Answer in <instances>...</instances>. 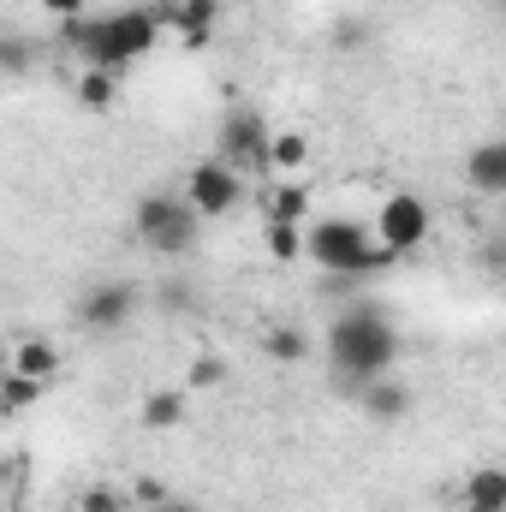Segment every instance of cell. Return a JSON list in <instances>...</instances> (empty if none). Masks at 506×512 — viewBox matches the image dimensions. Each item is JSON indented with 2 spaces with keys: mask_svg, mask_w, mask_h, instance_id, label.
Here are the masks:
<instances>
[{
  "mask_svg": "<svg viewBox=\"0 0 506 512\" xmlns=\"http://www.w3.org/2000/svg\"><path fill=\"white\" fill-rule=\"evenodd\" d=\"M322 352H328V370H334V382L340 387H358L387 376L393 364H399V328L387 322V310L381 304H352V310H340L334 316V328H328V340H322Z\"/></svg>",
  "mask_w": 506,
  "mask_h": 512,
  "instance_id": "cell-1",
  "label": "cell"
},
{
  "mask_svg": "<svg viewBox=\"0 0 506 512\" xmlns=\"http://www.w3.org/2000/svg\"><path fill=\"white\" fill-rule=\"evenodd\" d=\"M60 36L78 48V66H96V72H114L126 78L131 66L161 42V24L149 6H126V12H102V18H66Z\"/></svg>",
  "mask_w": 506,
  "mask_h": 512,
  "instance_id": "cell-2",
  "label": "cell"
},
{
  "mask_svg": "<svg viewBox=\"0 0 506 512\" xmlns=\"http://www.w3.org/2000/svg\"><path fill=\"white\" fill-rule=\"evenodd\" d=\"M304 256L316 262V268H328V274H340V280H364V274H381V268H393L399 256L376 245V233L364 227V221H352V215H316V221H304Z\"/></svg>",
  "mask_w": 506,
  "mask_h": 512,
  "instance_id": "cell-3",
  "label": "cell"
},
{
  "mask_svg": "<svg viewBox=\"0 0 506 512\" xmlns=\"http://www.w3.org/2000/svg\"><path fill=\"white\" fill-rule=\"evenodd\" d=\"M131 233H137L155 256H185V251H197L203 215H197L185 197L149 191V197H137V209H131Z\"/></svg>",
  "mask_w": 506,
  "mask_h": 512,
  "instance_id": "cell-4",
  "label": "cell"
},
{
  "mask_svg": "<svg viewBox=\"0 0 506 512\" xmlns=\"http://www.w3.org/2000/svg\"><path fill=\"white\" fill-rule=\"evenodd\" d=\"M203 221H221V215H233V209H245V173H233L221 155H203V161H191V173H185V191H179Z\"/></svg>",
  "mask_w": 506,
  "mask_h": 512,
  "instance_id": "cell-5",
  "label": "cell"
},
{
  "mask_svg": "<svg viewBox=\"0 0 506 512\" xmlns=\"http://www.w3.org/2000/svg\"><path fill=\"white\" fill-rule=\"evenodd\" d=\"M376 245H387L393 256H417L429 245V233H435V215H429V203L417 197V191H393L387 203L376 209Z\"/></svg>",
  "mask_w": 506,
  "mask_h": 512,
  "instance_id": "cell-6",
  "label": "cell"
},
{
  "mask_svg": "<svg viewBox=\"0 0 506 512\" xmlns=\"http://www.w3.org/2000/svg\"><path fill=\"white\" fill-rule=\"evenodd\" d=\"M262 149H268V120L251 108H233L221 131H215V155L233 167V173H262Z\"/></svg>",
  "mask_w": 506,
  "mask_h": 512,
  "instance_id": "cell-7",
  "label": "cell"
},
{
  "mask_svg": "<svg viewBox=\"0 0 506 512\" xmlns=\"http://www.w3.org/2000/svg\"><path fill=\"white\" fill-rule=\"evenodd\" d=\"M131 310H137V286H131V280H96V286L78 298V322H84L90 334H114V328H126Z\"/></svg>",
  "mask_w": 506,
  "mask_h": 512,
  "instance_id": "cell-8",
  "label": "cell"
},
{
  "mask_svg": "<svg viewBox=\"0 0 506 512\" xmlns=\"http://www.w3.org/2000/svg\"><path fill=\"white\" fill-rule=\"evenodd\" d=\"M465 179H471V191L501 197V191H506V143H501V137H483V143L465 155Z\"/></svg>",
  "mask_w": 506,
  "mask_h": 512,
  "instance_id": "cell-9",
  "label": "cell"
},
{
  "mask_svg": "<svg viewBox=\"0 0 506 512\" xmlns=\"http://www.w3.org/2000/svg\"><path fill=\"white\" fill-rule=\"evenodd\" d=\"M358 405H364V417H376V423H399V417H411V387L376 376V382L358 387Z\"/></svg>",
  "mask_w": 506,
  "mask_h": 512,
  "instance_id": "cell-10",
  "label": "cell"
},
{
  "mask_svg": "<svg viewBox=\"0 0 506 512\" xmlns=\"http://www.w3.org/2000/svg\"><path fill=\"white\" fill-rule=\"evenodd\" d=\"M310 167V137L304 131H268L262 173H304Z\"/></svg>",
  "mask_w": 506,
  "mask_h": 512,
  "instance_id": "cell-11",
  "label": "cell"
},
{
  "mask_svg": "<svg viewBox=\"0 0 506 512\" xmlns=\"http://www.w3.org/2000/svg\"><path fill=\"white\" fill-rule=\"evenodd\" d=\"M310 209H316V191H310V185H298V179H286V185H274V191H268V221H280V227H304V221H310Z\"/></svg>",
  "mask_w": 506,
  "mask_h": 512,
  "instance_id": "cell-12",
  "label": "cell"
},
{
  "mask_svg": "<svg viewBox=\"0 0 506 512\" xmlns=\"http://www.w3.org/2000/svg\"><path fill=\"white\" fill-rule=\"evenodd\" d=\"M465 512H506V471L501 465H477L465 477Z\"/></svg>",
  "mask_w": 506,
  "mask_h": 512,
  "instance_id": "cell-13",
  "label": "cell"
},
{
  "mask_svg": "<svg viewBox=\"0 0 506 512\" xmlns=\"http://www.w3.org/2000/svg\"><path fill=\"white\" fill-rule=\"evenodd\" d=\"M72 96H78V108H90V114H108V108L120 102V78H114V72H96V66H78V78H72Z\"/></svg>",
  "mask_w": 506,
  "mask_h": 512,
  "instance_id": "cell-14",
  "label": "cell"
},
{
  "mask_svg": "<svg viewBox=\"0 0 506 512\" xmlns=\"http://www.w3.org/2000/svg\"><path fill=\"white\" fill-rule=\"evenodd\" d=\"M60 364H66V352H60L54 340H24V346H12V364H6V370H18V376H30V382H48Z\"/></svg>",
  "mask_w": 506,
  "mask_h": 512,
  "instance_id": "cell-15",
  "label": "cell"
},
{
  "mask_svg": "<svg viewBox=\"0 0 506 512\" xmlns=\"http://www.w3.org/2000/svg\"><path fill=\"white\" fill-rule=\"evenodd\" d=\"M262 352H268L274 364H304V358L316 352V340H310L298 322H274V328L262 334Z\"/></svg>",
  "mask_w": 506,
  "mask_h": 512,
  "instance_id": "cell-16",
  "label": "cell"
},
{
  "mask_svg": "<svg viewBox=\"0 0 506 512\" xmlns=\"http://www.w3.org/2000/svg\"><path fill=\"white\" fill-rule=\"evenodd\" d=\"M137 417H143V429H179V423H185V387H155V393H143Z\"/></svg>",
  "mask_w": 506,
  "mask_h": 512,
  "instance_id": "cell-17",
  "label": "cell"
},
{
  "mask_svg": "<svg viewBox=\"0 0 506 512\" xmlns=\"http://www.w3.org/2000/svg\"><path fill=\"white\" fill-rule=\"evenodd\" d=\"M262 251L274 262H298L304 256V227H280V221H262Z\"/></svg>",
  "mask_w": 506,
  "mask_h": 512,
  "instance_id": "cell-18",
  "label": "cell"
},
{
  "mask_svg": "<svg viewBox=\"0 0 506 512\" xmlns=\"http://www.w3.org/2000/svg\"><path fill=\"white\" fill-rule=\"evenodd\" d=\"M42 387L48 382H30V376H18V370H0V405H6V411H30V405L42 399Z\"/></svg>",
  "mask_w": 506,
  "mask_h": 512,
  "instance_id": "cell-19",
  "label": "cell"
},
{
  "mask_svg": "<svg viewBox=\"0 0 506 512\" xmlns=\"http://www.w3.org/2000/svg\"><path fill=\"white\" fill-rule=\"evenodd\" d=\"M78 512H131L126 483H90V489L78 495Z\"/></svg>",
  "mask_w": 506,
  "mask_h": 512,
  "instance_id": "cell-20",
  "label": "cell"
},
{
  "mask_svg": "<svg viewBox=\"0 0 506 512\" xmlns=\"http://www.w3.org/2000/svg\"><path fill=\"white\" fill-rule=\"evenodd\" d=\"M227 382V358L221 352H203V358H191V393H203V387H221Z\"/></svg>",
  "mask_w": 506,
  "mask_h": 512,
  "instance_id": "cell-21",
  "label": "cell"
},
{
  "mask_svg": "<svg viewBox=\"0 0 506 512\" xmlns=\"http://www.w3.org/2000/svg\"><path fill=\"white\" fill-rule=\"evenodd\" d=\"M126 495H131V507H161V501H173L161 477H137V483H126Z\"/></svg>",
  "mask_w": 506,
  "mask_h": 512,
  "instance_id": "cell-22",
  "label": "cell"
},
{
  "mask_svg": "<svg viewBox=\"0 0 506 512\" xmlns=\"http://www.w3.org/2000/svg\"><path fill=\"white\" fill-rule=\"evenodd\" d=\"M36 6H42L48 18H60V24H66V18H84V0H36Z\"/></svg>",
  "mask_w": 506,
  "mask_h": 512,
  "instance_id": "cell-23",
  "label": "cell"
},
{
  "mask_svg": "<svg viewBox=\"0 0 506 512\" xmlns=\"http://www.w3.org/2000/svg\"><path fill=\"white\" fill-rule=\"evenodd\" d=\"M334 42H340V48H364V42H370V30H364V24H340V30H334Z\"/></svg>",
  "mask_w": 506,
  "mask_h": 512,
  "instance_id": "cell-24",
  "label": "cell"
},
{
  "mask_svg": "<svg viewBox=\"0 0 506 512\" xmlns=\"http://www.w3.org/2000/svg\"><path fill=\"white\" fill-rule=\"evenodd\" d=\"M143 512H191L185 501H161V507H143Z\"/></svg>",
  "mask_w": 506,
  "mask_h": 512,
  "instance_id": "cell-25",
  "label": "cell"
},
{
  "mask_svg": "<svg viewBox=\"0 0 506 512\" xmlns=\"http://www.w3.org/2000/svg\"><path fill=\"white\" fill-rule=\"evenodd\" d=\"M0 78H6V42H0Z\"/></svg>",
  "mask_w": 506,
  "mask_h": 512,
  "instance_id": "cell-26",
  "label": "cell"
},
{
  "mask_svg": "<svg viewBox=\"0 0 506 512\" xmlns=\"http://www.w3.org/2000/svg\"><path fill=\"white\" fill-rule=\"evenodd\" d=\"M6 364H12V352H6V346H0V370H6Z\"/></svg>",
  "mask_w": 506,
  "mask_h": 512,
  "instance_id": "cell-27",
  "label": "cell"
},
{
  "mask_svg": "<svg viewBox=\"0 0 506 512\" xmlns=\"http://www.w3.org/2000/svg\"><path fill=\"white\" fill-rule=\"evenodd\" d=\"M0 417H6V405H0Z\"/></svg>",
  "mask_w": 506,
  "mask_h": 512,
  "instance_id": "cell-28",
  "label": "cell"
},
{
  "mask_svg": "<svg viewBox=\"0 0 506 512\" xmlns=\"http://www.w3.org/2000/svg\"><path fill=\"white\" fill-rule=\"evenodd\" d=\"M167 6H179V0H167Z\"/></svg>",
  "mask_w": 506,
  "mask_h": 512,
  "instance_id": "cell-29",
  "label": "cell"
}]
</instances>
